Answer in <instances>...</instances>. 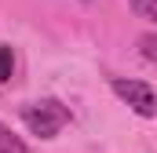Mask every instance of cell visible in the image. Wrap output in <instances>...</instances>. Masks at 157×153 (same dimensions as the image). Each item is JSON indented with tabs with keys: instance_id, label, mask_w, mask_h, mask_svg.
Segmentation results:
<instances>
[{
	"instance_id": "cell-1",
	"label": "cell",
	"mask_w": 157,
	"mask_h": 153,
	"mask_svg": "<svg viewBox=\"0 0 157 153\" xmlns=\"http://www.w3.org/2000/svg\"><path fill=\"white\" fill-rule=\"evenodd\" d=\"M22 124H26L33 135H40V139H55V135L70 124V110H66L59 99H40V102H33V106L22 110Z\"/></svg>"
},
{
	"instance_id": "cell-2",
	"label": "cell",
	"mask_w": 157,
	"mask_h": 153,
	"mask_svg": "<svg viewBox=\"0 0 157 153\" xmlns=\"http://www.w3.org/2000/svg\"><path fill=\"white\" fill-rule=\"evenodd\" d=\"M113 95H117L124 106H132L139 117H157V91L146 80H132V76H113L110 80Z\"/></svg>"
},
{
	"instance_id": "cell-3",
	"label": "cell",
	"mask_w": 157,
	"mask_h": 153,
	"mask_svg": "<svg viewBox=\"0 0 157 153\" xmlns=\"http://www.w3.org/2000/svg\"><path fill=\"white\" fill-rule=\"evenodd\" d=\"M0 153H33V150H29L7 124H0Z\"/></svg>"
},
{
	"instance_id": "cell-4",
	"label": "cell",
	"mask_w": 157,
	"mask_h": 153,
	"mask_svg": "<svg viewBox=\"0 0 157 153\" xmlns=\"http://www.w3.org/2000/svg\"><path fill=\"white\" fill-rule=\"evenodd\" d=\"M11 73H15V55H11L7 44H0V84H7Z\"/></svg>"
},
{
	"instance_id": "cell-5",
	"label": "cell",
	"mask_w": 157,
	"mask_h": 153,
	"mask_svg": "<svg viewBox=\"0 0 157 153\" xmlns=\"http://www.w3.org/2000/svg\"><path fill=\"white\" fill-rule=\"evenodd\" d=\"M139 47H143V58H150L157 66V33H143L139 37Z\"/></svg>"
},
{
	"instance_id": "cell-6",
	"label": "cell",
	"mask_w": 157,
	"mask_h": 153,
	"mask_svg": "<svg viewBox=\"0 0 157 153\" xmlns=\"http://www.w3.org/2000/svg\"><path fill=\"white\" fill-rule=\"evenodd\" d=\"M132 7H135L143 18H150V22L157 26V0H132Z\"/></svg>"
},
{
	"instance_id": "cell-7",
	"label": "cell",
	"mask_w": 157,
	"mask_h": 153,
	"mask_svg": "<svg viewBox=\"0 0 157 153\" xmlns=\"http://www.w3.org/2000/svg\"><path fill=\"white\" fill-rule=\"evenodd\" d=\"M84 4H88V0H84Z\"/></svg>"
}]
</instances>
